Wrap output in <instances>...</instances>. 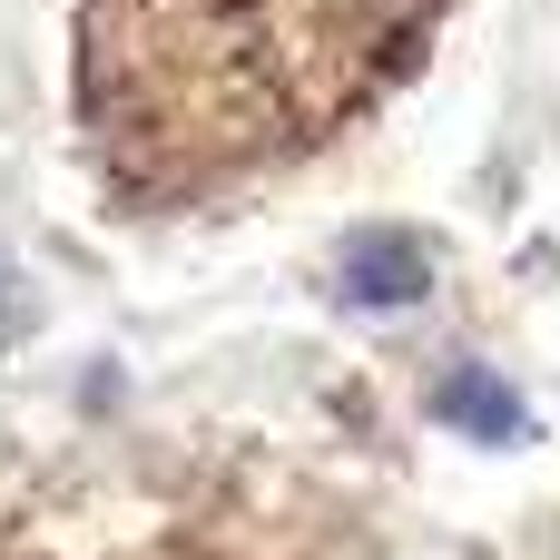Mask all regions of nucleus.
Segmentation results:
<instances>
[{
  "mask_svg": "<svg viewBox=\"0 0 560 560\" xmlns=\"http://www.w3.org/2000/svg\"><path fill=\"white\" fill-rule=\"evenodd\" d=\"M423 285H433L423 236H404V226H364V236L345 246V305L394 315V305H423Z\"/></svg>",
  "mask_w": 560,
  "mask_h": 560,
  "instance_id": "nucleus-1",
  "label": "nucleus"
},
{
  "mask_svg": "<svg viewBox=\"0 0 560 560\" xmlns=\"http://www.w3.org/2000/svg\"><path fill=\"white\" fill-rule=\"evenodd\" d=\"M433 413H443V423H463L472 443H512V433H522V394H512V384H492V374H472V364L433 394Z\"/></svg>",
  "mask_w": 560,
  "mask_h": 560,
  "instance_id": "nucleus-2",
  "label": "nucleus"
}]
</instances>
